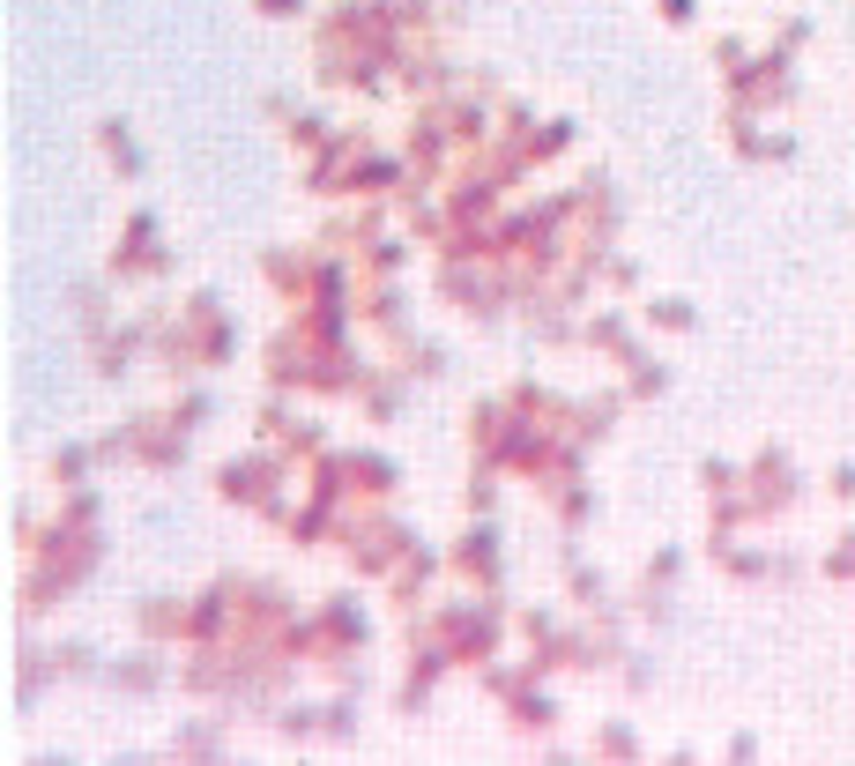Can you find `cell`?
<instances>
[{"label":"cell","mask_w":855,"mask_h":766,"mask_svg":"<svg viewBox=\"0 0 855 766\" xmlns=\"http://www.w3.org/2000/svg\"><path fill=\"white\" fill-rule=\"evenodd\" d=\"M432 633H440V647L454 655V663H484L491 647H499V611H440L432 618Z\"/></svg>","instance_id":"cell-1"},{"label":"cell","mask_w":855,"mask_h":766,"mask_svg":"<svg viewBox=\"0 0 855 766\" xmlns=\"http://www.w3.org/2000/svg\"><path fill=\"white\" fill-rule=\"evenodd\" d=\"M157 269H171V253L157 246V216L134 209L127 231H120V246H112V275H157Z\"/></svg>","instance_id":"cell-2"},{"label":"cell","mask_w":855,"mask_h":766,"mask_svg":"<svg viewBox=\"0 0 855 766\" xmlns=\"http://www.w3.org/2000/svg\"><path fill=\"white\" fill-rule=\"evenodd\" d=\"M744 484H752V492H744L752 514H782V498H796V470H788V454H774V446L744 470Z\"/></svg>","instance_id":"cell-3"},{"label":"cell","mask_w":855,"mask_h":766,"mask_svg":"<svg viewBox=\"0 0 855 766\" xmlns=\"http://www.w3.org/2000/svg\"><path fill=\"white\" fill-rule=\"evenodd\" d=\"M454 573H462V581H499V528H491V514L454 544Z\"/></svg>","instance_id":"cell-4"},{"label":"cell","mask_w":855,"mask_h":766,"mask_svg":"<svg viewBox=\"0 0 855 766\" xmlns=\"http://www.w3.org/2000/svg\"><path fill=\"white\" fill-rule=\"evenodd\" d=\"M342 462V484H358V492H365V506L372 498H388L394 484H402V470H394L388 454H335Z\"/></svg>","instance_id":"cell-5"},{"label":"cell","mask_w":855,"mask_h":766,"mask_svg":"<svg viewBox=\"0 0 855 766\" xmlns=\"http://www.w3.org/2000/svg\"><path fill=\"white\" fill-rule=\"evenodd\" d=\"M269 476H275V454L261 446V454H245V462L217 470V492L223 498H261V492H269Z\"/></svg>","instance_id":"cell-6"},{"label":"cell","mask_w":855,"mask_h":766,"mask_svg":"<svg viewBox=\"0 0 855 766\" xmlns=\"http://www.w3.org/2000/svg\"><path fill=\"white\" fill-rule=\"evenodd\" d=\"M499 699H506L513 729H551V722H559V699L536 693V677H529V685H513V693H499Z\"/></svg>","instance_id":"cell-7"},{"label":"cell","mask_w":855,"mask_h":766,"mask_svg":"<svg viewBox=\"0 0 855 766\" xmlns=\"http://www.w3.org/2000/svg\"><path fill=\"white\" fill-rule=\"evenodd\" d=\"M261 269H269V283L283 298H305V291H313V275H320V261H313V253H269Z\"/></svg>","instance_id":"cell-8"},{"label":"cell","mask_w":855,"mask_h":766,"mask_svg":"<svg viewBox=\"0 0 855 766\" xmlns=\"http://www.w3.org/2000/svg\"><path fill=\"white\" fill-rule=\"evenodd\" d=\"M98 149L112 157V172H120V179H142V149H134V134H127L120 120H104V127H98Z\"/></svg>","instance_id":"cell-9"},{"label":"cell","mask_w":855,"mask_h":766,"mask_svg":"<svg viewBox=\"0 0 855 766\" xmlns=\"http://www.w3.org/2000/svg\"><path fill=\"white\" fill-rule=\"evenodd\" d=\"M647 321H655L662 335H684V327H700V305H692V298H647Z\"/></svg>","instance_id":"cell-10"},{"label":"cell","mask_w":855,"mask_h":766,"mask_svg":"<svg viewBox=\"0 0 855 766\" xmlns=\"http://www.w3.org/2000/svg\"><path fill=\"white\" fill-rule=\"evenodd\" d=\"M402 387H410V372H402V380H372V395H358V402H365V417L388 424L394 410H402Z\"/></svg>","instance_id":"cell-11"},{"label":"cell","mask_w":855,"mask_h":766,"mask_svg":"<svg viewBox=\"0 0 855 766\" xmlns=\"http://www.w3.org/2000/svg\"><path fill=\"white\" fill-rule=\"evenodd\" d=\"M90 462H104L98 446H68V454H60V462H52V484H74V476L90 470Z\"/></svg>","instance_id":"cell-12"},{"label":"cell","mask_w":855,"mask_h":766,"mask_svg":"<svg viewBox=\"0 0 855 766\" xmlns=\"http://www.w3.org/2000/svg\"><path fill=\"white\" fill-rule=\"evenodd\" d=\"M565 142H573V127H565V120H559V127H543V134H529V164H543V157H559Z\"/></svg>","instance_id":"cell-13"},{"label":"cell","mask_w":855,"mask_h":766,"mask_svg":"<svg viewBox=\"0 0 855 766\" xmlns=\"http://www.w3.org/2000/svg\"><path fill=\"white\" fill-rule=\"evenodd\" d=\"M595 752H603V759H633L640 744H633V729H625V722H611V729H603V744H595Z\"/></svg>","instance_id":"cell-14"},{"label":"cell","mask_w":855,"mask_h":766,"mask_svg":"<svg viewBox=\"0 0 855 766\" xmlns=\"http://www.w3.org/2000/svg\"><path fill=\"white\" fill-rule=\"evenodd\" d=\"M700 484H707L714 498H736V470H730V462H707V470H700Z\"/></svg>","instance_id":"cell-15"},{"label":"cell","mask_w":855,"mask_h":766,"mask_svg":"<svg viewBox=\"0 0 855 766\" xmlns=\"http://www.w3.org/2000/svg\"><path fill=\"white\" fill-rule=\"evenodd\" d=\"M565 595H573V603H603V581H595V573H565Z\"/></svg>","instance_id":"cell-16"},{"label":"cell","mask_w":855,"mask_h":766,"mask_svg":"<svg viewBox=\"0 0 855 766\" xmlns=\"http://www.w3.org/2000/svg\"><path fill=\"white\" fill-rule=\"evenodd\" d=\"M714 60H722V68H744V60H752V46H744V38H722V46H714Z\"/></svg>","instance_id":"cell-17"},{"label":"cell","mask_w":855,"mask_h":766,"mask_svg":"<svg viewBox=\"0 0 855 766\" xmlns=\"http://www.w3.org/2000/svg\"><path fill=\"white\" fill-rule=\"evenodd\" d=\"M662 8V23H692V16H700V0H655Z\"/></svg>","instance_id":"cell-18"},{"label":"cell","mask_w":855,"mask_h":766,"mask_svg":"<svg viewBox=\"0 0 855 766\" xmlns=\"http://www.w3.org/2000/svg\"><path fill=\"white\" fill-rule=\"evenodd\" d=\"M261 16H305V0H253Z\"/></svg>","instance_id":"cell-19"}]
</instances>
